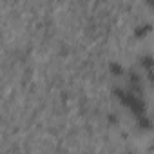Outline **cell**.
Returning <instances> with one entry per match:
<instances>
[{
	"mask_svg": "<svg viewBox=\"0 0 154 154\" xmlns=\"http://www.w3.org/2000/svg\"><path fill=\"white\" fill-rule=\"evenodd\" d=\"M140 65L147 72H152V69H154V56L152 54H141L140 56Z\"/></svg>",
	"mask_w": 154,
	"mask_h": 154,
	"instance_id": "cell-4",
	"label": "cell"
},
{
	"mask_svg": "<svg viewBox=\"0 0 154 154\" xmlns=\"http://www.w3.org/2000/svg\"><path fill=\"white\" fill-rule=\"evenodd\" d=\"M114 96H116V98L125 105V107H129V109H131V112H132L136 118L145 114V102H143L138 94H134V93H131V91H123V89L116 87V89H114Z\"/></svg>",
	"mask_w": 154,
	"mask_h": 154,
	"instance_id": "cell-1",
	"label": "cell"
},
{
	"mask_svg": "<svg viewBox=\"0 0 154 154\" xmlns=\"http://www.w3.org/2000/svg\"><path fill=\"white\" fill-rule=\"evenodd\" d=\"M129 91L134 93V94H138L141 91V78H140V74L134 72V71L129 72Z\"/></svg>",
	"mask_w": 154,
	"mask_h": 154,
	"instance_id": "cell-2",
	"label": "cell"
},
{
	"mask_svg": "<svg viewBox=\"0 0 154 154\" xmlns=\"http://www.w3.org/2000/svg\"><path fill=\"white\" fill-rule=\"evenodd\" d=\"M127 154H136V152H127Z\"/></svg>",
	"mask_w": 154,
	"mask_h": 154,
	"instance_id": "cell-9",
	"label": "cell"
},
{
	"mask_svg": "<svg viewBox=\"0 0 154 154\" xmlns=\"http://www.w3.org/2000/svg\"><path fill=\"white\" fill-rule=\"evenodd\" d=\"M109 69H111V72H112L114 76H122V74H123V65L118 63V62H111V63H109Z\"/></svg>",
	"mask_w": 154,
	"mask_h": 154,
	"instance_id": "cell-6",
	"label": "cell"
},
{
	"mask_svg": "<svg viewBox=\"0 0 154 154\" xmlns=\"http://www.w3.org/2000/svg\"><path fill=\"white\" fill-rule=\"evenodd\" d=\"M136 120H138L136 123H138V129H140V131H147V129L152 125V122H150V118H149L147 114H143V116H138Z\"/></svg>",
	"mask_w": 154,
	"mask_h": 154,
	"instance_id": "cell-5",
	"label": "cell"
},
{
	"mask_svg": "<svg viewBox=\"0 0 154 154\" xmlns=\"http://www.w3.org/2000/svg\"><path fill=\"white\" fill-rule=\"evenodd\" d=\"M150 31H152V24L143 22V24H138V26L134 27V36H136V38H143V36H147Z\"/></svg>",
	"mask_w": 154,
	"mask_h": 154,
	"instance_id": "cell-3",
	"label": "cell"
},
{
	"mask_svg": "<svg viewBox=\"0 0 154 154\" xmlns=\"http://www.w3.org/2000/svg\"><path fill=\"white\" fill-rule=\"evenodd\" d=\"M150 6H152V8H154V0H152V2H150Z\"/></svg>",
	"mask_w": 154,
	"mask_h": 154,
	"instance_id": "cell-8",
	"label": "cell"
},
{
	"mask_svg": "<svg viewBox=\"0 0 154 154\" xmlns=\"http://www.w3.org/2000/svg\"><path fill=\"white\" fill-rule=\"evenodd\" d=\"M109 122H111V123H118V118H116L114 114H109Z\"/></svg>",
	"mask_w": 154,
	"mask_h": 154,
	"instance_id": "cell-7",
	"label": "cell"
}]
</instances>
